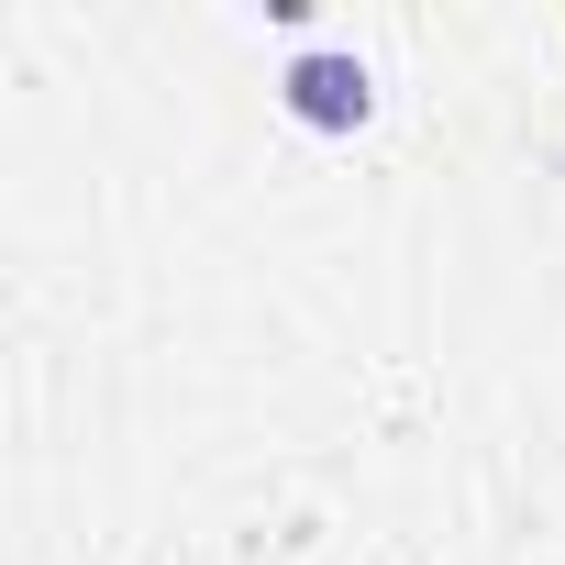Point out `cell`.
<instances>
[{
  "label": "cell",
  "instance_id": "cell-1",
  "mask_svg": "<svg viewBox=\"0 0 565 565\" xmlns=\"http://www.w3.org/2000/svg\"><path fill=\"white\" fill-rule=\"evenodd\" d=\"M277 100H289V122H311V134H355L377 111V67L355 45H311V56H289Z\"/></svg>",
  "mask_w": 565,
  "mask_h": 565
}]
</instances>
